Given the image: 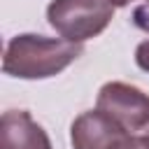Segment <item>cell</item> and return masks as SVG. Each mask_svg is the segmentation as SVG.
<instances>
[{
	"label": "cell",
	"instance_id": "5",
	"mask_svg": "<svg viewBox=\"0 0 149 149\" xmlns=\"http://www.w3.org/2000/svg\"><path fill=\"white\" fill-rule=\"evenodd\" d=\"M0 149H54L47 130L26 109H7L0 119Z\"/></svg>",
	"mask_w": 149,
	"mask_h": 149
},
{
	"label": "cell",
	"instance_id": "7",
	"mask_svg": "<svg viewBox=\"0 0 149 149\" xmlns=\"http://www.w3.org/2000/svg\"><path fill=\"white\" fill-rule=\"evenodd\" d=\"M135 63L137 68H142L144 72H149V40L140 42L137 49H135Z\"/></svg>",
	"mask_w": 149,
	"mask_h": 149
},
{
	"label": "cell",
	"instance_id": "3",
	"mask_svg": "<svg viewBox=\"0 0 149 149\" xmlns=\"http://www.w3.org/2000/svg\"><path fill=\"white\" fill-rule=\"evenodd\" d=\"M95 107L112 116L128 133H142L149 121V95L123 81H107L98 93Z\"/></svg>",
	"mask_w": 149,
	"mask_h": 149
},
{
	"label": "cell",
	"instance_id": "9",
	"mask_svg": "<svg viewBox=\"0 0 149 149\" xmlns=\"http://www.w3.org/2000/svg\"><path fill=\"white\" fill-rule=\"evenodd\" d=\"M142 133H144V135H149V121H147V126L142 128Z\"/></svg>",
	"mask_w": 149,
	"mask_h": 149
},
{
	"label": "cell",
	"instance_id": "6",
	"mask_svg": "<svg viewBox=\"0 0 149 149\" xmlns=\"http://www.w3.org/2000/svg\"><path fill=\"white\" fill-rule=\"evenodd\" d=\"M112 149H149V135H144V133H126L112 144Z\"/></svg>",
	"mask_w": 149,
	"mask_h": 149
},
{
	"label": "cell",
	"instance_id": "4",
	"mask_svg": "<svg viewBox=\"0 0 149 149\" xmlns=\"http://www.w3.org/2000/svg\"><path fill=\"white\" fill-rule=\"evenodd\" d=\"M126 133L128 130L123 126H119L112 116H107L95 107L79 114L72 121L70 142L72 149H112V144Z\"/></svg>",
	"mask_w": 149,
	"mask_h": 149
},
{
	"label": "cell",
	"instance_id": "1",
	"mask_svg": "<svg viewBox=\"0 0 149 149\" xmlns=\"http://www.w3.org/2000/svg\"><path fill=\"white\" fill-rule=\"evenodd\" d=\"M84 54L81 42L23 33L7 42L2 70L19 79H47L63 72Z\"/></svg>",
	"mask_w": 149,
	"mask_h": 149
},
{
	"label": "cell",
	"instance_id": "2",
	"mask_svg": "<svg viewBox=\"0 0 149 149\" xmlns=\"http://www.w3.org/2000/svg\"><path fill=\"white\" fill-rule=\"evenodd\" d=\"M112 16V0H51L47 7L49 26L72 42H86L100 35L109 26Z\"/></svg>",
	"mask_w": 149,
	"mask_h": 149
},
{
	"label": "cell",
	"instance_id": "8",
	"mask_svg": "<svg viewBox=\"0 0 149 149\" xmlns=\"http://www.w3.org/2000/svg\"><path fill=\"white\" fill-rule=\"evenodd\" d=\"M130 2H135V0H112L114 7H126V5H130ZM144 2H149V0H144Z\"/></svg>",
	"mask_w": 149,
	"mask_h": 149
}]
</instances>
